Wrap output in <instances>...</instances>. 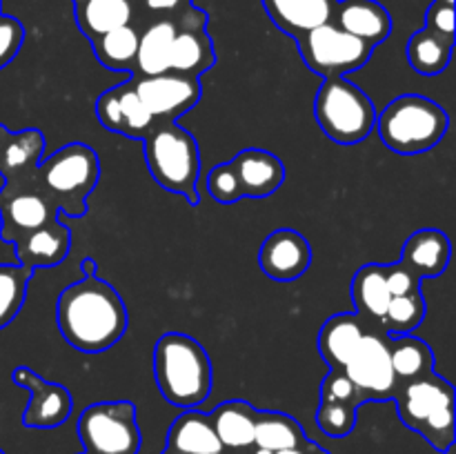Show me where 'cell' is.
<instances>
[{
    "instance_id": "obj_46",
    "label": "cell",
    "mask_w": 456,
    "mask_h": 454,
    "mask_svg": "<svg viewBox=\"0 0 456 454\" xmlns=\"http://www.w3.org/2000/svg\"><path fill=\"white\" fill-rule=\"evenodd\" d=\"M249 450V448H248ZM248 450H243V454H248ZM232 454H239V452H232Z\"/></svg>"
},
{
    "instance_id": "obj_34",
    "label": "cell",
    "mask_w": 456,
    "mask_h": 454,
    "mask_svg": "<svg viewBox=\"0 0 456 454\" xmlns=\"http://www.w3.org/2000/svg\"><path fill=\"white\" fill-rule=\"evenodd\" d=\"M34 272L22 265L0 263V329L20 314Z\"/></svg>"
},
{
    "instance_id": "obj_23",
    "label": "cell",
    "mask_w": 456,
    "mask_h": 454,
    "mask_svg": "<svg viewBox=\"0 0 456 454\" xmlns=\"http://www.w3.org/2000/svg\"><path fill=\"white\" fill-rule=\"evenodd\" d=\"M256 412L248 401H225L216 405L209 414L214 432L227 452H243L254 445V427H256Z\"/></svg>"
},
{
    "instance_id": "obj_38",
    "label": "cell",
    "mask_w": 456,
    "mask_h": 454,
    "mask_svg": "<svg viewBox=\"0 0 456 454\" xmlns=\"http://www.w3.org/2000/svg\"><path fill=\"white\" fill-rule=\"evenodd\" d=\"M25 40V27L18 18L0 13V69L18 56Z\"/></svg>"
},
{
    "instance_id": "obj_30",
    "label": "cell",
    "mask_w": 456,
    "mask_h": 454,
    "mask_svg": "<svg viewBox=\"0 0 456 454\" xmlns=\"http://www.w3.org/2000/svg\"><path fill=\"white\" fill-rule=\"evenodd\" d=\"M94 56L98 58L102 67L111 71H129L136 69V52H138V31L132 25L116 27L107 34L96 36L92 40Z\"/></svg>"
},
{
    "instance_id": "obj_14",
    "label": "cell",
    "mask_w": 456,
    "mask_h": 454,
    "mask_svg": "<svg viewBox=\"0 0 456 454\" xmlns=\"http://www.w3.org/2000/svg\"><path fill=\"white\" fill-rule=\"evenodd\" d=\"M96 118L105 129L114 134H123L132 141H142L147 132L156 125L141 96L134 89L132 78L110 87L96 98Z\"/></svg>"
},
{
    "instance_id": "obj_8",
    "label": "cell",
    "mask_w": 456,
    "mask_h": 454,
    "mask_svg": "<svg viewBox=\"0 0 456 454\" xmlns=\"http://www.w3.org/2000/svg\"><path fill=\"white\" fill-rule=\"evenodd\" d=\"M76 432L87 454H138L141 427L132 401H101L83 409Z\"/></svg>"
},
{
    "instance_id": "obj_42",
    "label": "cell",
    "mask_w": 456,
    "mask_h": 454,
    "mask_svg": "<svg viewBox=\"0 0 456 454\" xmlns=\"http://www.w3.org/2000/svg\"><path fill=\"white\" fill-rule=\"evenodd\" d=\"M151 12H178L185 0H142Z\"/></svg>"
},
{
    "instance_id": "obj_22",
    "label": "cell",
    "mask_w": 456,
    "mask_h": 454,
    "mask_svg": "<svg viewBox=\"0 0 456 454\" xmlns=\"http://www.w3.org/2000/svg\"><path fill=\"white\" fill-rule=\"evenodd\" d=\"M368 332L365 320L356 312H341V314L330 316L319 329V352L330 369H343V365L354 354L361 338Z\"/></svg>"
},
{
    "instance_id": "obj_35",
    "label": "cell",
    "mask_w": 456,
    "mask_h": 454,
    "mask_svg": "<svg viewBox=\"0 0 456 454\" xmlns=\"http://www.w3.org/2000/svg\"><path fill=\"white\" fill-rule=\"evenodd\" d=\"M356 417H359V405L346 403V401L321 399L316 423H319L323 434L332 436V439H343V436L354 432Z\"/></svg>"
},
{
    "instance_id": "obj_24",
    "label": "cell",
    "mask_w": 456,
    "mask_h": 454,
    "mask_svg": "<svg viewBox=\"0 0 456 454\" xmlns=\"http://www.w3.org/2000/svg\"><path fill=\"white\" fill-rule=\"evenodd\" d=\"M167 450L183 454H216L223 452V445L214 432L209 414L199 409H185L176 421L169 426Z\"/></svg>"
},
{
    "instance_id": "obj_1",
    "label": "cell",
    "mask_w": 456,
    "mask_h": 454,
    "mask_svg": "<svg viewBox=\"0 0 456 454\" xmlns=\"http://www.w3.org/2000/svg\"><path fill=\"white\" fill-rule=\"evenodd\" d=\"M61 336L83 354H101L125 336L129 325L123 296L101 276H83L58 294Z\"/></svg>"
},
{
    "instance_id": "obj_40",
    "label": "cell",
    "mask_w": 456,
    "mask_h": 454,
    "mask_svg": "<svg viewBox=\"0 0 456 454\" xmlns=\"http://www.w3.org/2000/svg\"><path fill=\"white\" fill-rule=\"evenodd\" d=\"M383 274H386V285L390 296H401V294L414 292L421 289V280L417 276L410 274L401 263H392V265H383Z\"/></svg>"
},
{
    "instance_id": "obj_27",
    "label": "cell",
    "mask_w": 456,
    "mask_h": 454,
    "mask_svg": "<svg viewBox=\"0 0 456 454\" xmlns=\"http://www.w3.org/2000/svg\"><path fill=\"white\" fill-rule=\"evenodd\" d=\"M307 434L301 423L285 412L274 409H258L256 427H254V448L267 450V452H281V450L297 448L305 443Z\"/></svg>"
},
{
    "instance_id": "obj_5",
    "label": "cell",
    "mask_w": 456,
    "mask_h": 454,
    "mask_svg": "<svg viewBox=\"0 0 456 454\" xmlns=\"http://www.w3.org/2000/svg\"><path fill=\"white\" fill-rule=\"evenodd\" d=\"M101 178L98 154L85 142H69L43 158L36 167L34 181L43 194L52 199L58 214L80 218L87 214V199Z\"/></svg>"
},
{
    "instance_id": "obj_45",
    "label": "cell",
    "mask_w": 456,
    "mask_h": 454,
    "mask_svg": "<svg viewBox=\"0 0 456 454\" xmlns=\"http://www.w3.org/2000/svg\"><path fill=\"white\" fill-rule=\"evenodd\" d=\"M441 3H448V4H454V0H441Z\"/></svg>"
},
{
    "instance_id": "obj_13",
    "label": "cell",
    "mask_w": 456,
    "mask_h": 454,
    "mask_svg": "<svg viewBox=\"0 0 456 454\" xmlns=\"http://www.w3.org/2000/svg\"><path fill=\"white\" fill-rule=\"evenodd\" d=\"M13 383L31 394L25 412H22V426L31 430H53L62 426L74 412V399L69 390L61 383L45 381L40 374L27 365H18L12 374Z\"/></svg>"
},
{
    "instance_id": "obj_28",
    "label": "cell",
    "mask_w": 456,
    "mask_h": 454,
    "mask_svg": "<svg viewBox=\"0 0 456 454\" xmlns=\"http://www.w3.org/2000/svg\"><path fill=\"white\" fill-rule=\"evenodd\" d=\"M352 298H354L356 314L361 319L377 320L381 323L383 314L390 303V292L386 285V274H383V265L379 263H368L361 267L352 279Z\"/></svg>"
},
{
    "instance_id": "obj_15",
    "label": "cell",
    "mask_w": 456,
    "mask_h": 454,
    "mask_svg": "<svg viewBox=\"0 0 456 454\" xmlns=\"http://www.w3.org/2000/svg\"><path fill=\"white\" fill-rule=\"evenodd\" d=\"M312 263V247L303 234L289 227L272 231L258 249V267L276 283L301 279Z\"/></svg>"
},
{
    "instance_id": "obj_11",
    "label": "cell",
    "mask_w": 456,
    "mask_h": 454,
    "mask_svg": "<svg viewBox=\"0 0 456 454\" xmlns=\"http://www.w3.org/2000/svg\"><path fill=\"white\" fill-rule=\"evenodd\" d=\"M56 218H61L56 205L38 190L34 178L0 190V239L4 243H13Z\"/></svg>"
},
{
    "instance_id": "obj_19",
    "label": "cell",
    "mask_w": 456,
    "mask_h": 454,
    "mask_svg": "<svg viewBox=\"0 0 456 454\" xmlns=\"http://www.w3.org/2000/svg\"><path fill=\"white\" fill-rule=\"evenodd\" d=\"M450 256H452V245L448 236L441 230L426 227L408 236L399 263L423 283L426 279H436L444 274L448 270Z\"/></svg>"
},
{
    "instance_id": "obj_18",
    "label": "cell",
    "mask_w": 456,
    "mask_h": 454,
    "mask_svg": "<svg viewBox=\"0 0 456 454\" xmlns=\"http://www.w3.org/2000/svg\"><path fill=\"white\" fill-rule=\"evenodd\" d=\"M18 265L36 272L38 267H56L69 256L71 231L61 218L13 240Z\"/></svg>"
},
{
    "instance_id": "obj_31",
    "label": "cell",
    "mask_w": 456,
    "mask_h": 454,
    "mask_svg": "<svg viewBox=\"0 0 456 454\" xmlns=\"http://www.w3.org/2000/svg\"><path fill=\"white\" fill-rule=\"evenodd\" d=\"M390 361L399 385L435 372V354L430 345L410 334L390 338Z\"/></svg>"
},
{
    "instance_id": "obj_47",
    "label": "cell",
    "mask_w": 456,
    "mask_h": 454,
    "mask_svg": "<svg viewBox=\"0 0 456 454\" xmlns=\"http://www.w3.org/2000/svg\"><path fill=\"white\" fill-rule=\"evenodd\" d=\"M0 454H4V452H3V450H0Z\"/></svg>"
},
{
    "instance_id": "obj_48",
    "label": "cell",
    "mask_w": 456,
    "mask_h": 454,
    "mask_svg": "<svg viewBox=\"0 0 456 454\" xmlns=\"http://www.w3.org/2000/svg\"><path fill=\"white\" fill-rule=\"evenodd\" d=\"M74 3H78V0H74Z\"/></svg>"
},
{
    "instance_id": "obj_37",
    "label": "cell",
    "mask_w": 456,
    "mask_h": 454,
    "mask_svg": "<svg viewBox=\"0 0 456 454\" xmlns=\"http://www.w3.org/2000/svg\"><path fill=\"white\" fill-rule=\"evenodd\" d=\"M321 399H330V401H346V403L352 405H363V396L359 394L354 383L350 381L343 369H330L325 374L323 383H321Z\"/></svg>"
},
{
    "instance_id": "obj_33",
    "label": "cell",
    "mask_w": 456,
    "mask_h": 454,
    "mask_svg": "<svg viewBox=\"0 0 456 454\" xmlns=\"http://www.w3.org/2000/svg\"><path fill=\"white\" fill-rule=\"evenodd\" d=\"M423 319H426V298L421 289H414V292L390 298L381 325L390 334V338H396L414 332L423 323Z\"/></svg>"
},
{
    "instance_id": "obj_7",
    "label": "cell",
    "mask_w": 456,
    "mask_h": 454,
    "mask_svg": "<svg viewBox=\"0 0 456 454\" xmlns=\"http://www.w3.org/2000/svg\"><path fill=\"white\" fill-rule=\"evenodd\" d=\"M314 116L325 136L337 145H359L377 125L372 98L347 78H323L316 92Z\"/></svg>"
},
{
    "instance_id": "obj_36",
    "label": "cell",
    "mask_w": 456,
    "mask_h": 454,
    "mask_svg": "<svg viewBox=\"0 0 456 454\" xmlns=\"http://www.w3.org/2000/svg\"><path fill=\"white\" fill-rule=\"evenodd\" d=\"M208 191L221 205H232L243 199L239 178H236L230 163H221L216 167H212V172L208 174Z\"/></svg>"
},
{
    "instance_id": "obj_41",
    "label": "cell",
    "mask_w": 456,
    "mask_h": 454,
    "mask_svg": "<svg viewBox=\"0 0 456 454\" xmlns=\"http://www.w3.org/2000/svg\"><path fill=\"white\" fill-rule=\"evenodd\" d=\"M274 454H330L328 450L321 448L319 443H314V441L307 439L305 443L297 445V448H289V450H281V452H274Z\"/></svg>"
},
{
    "instance_id": "obj_12",
    "label": "cell",
    "mask_w": 456,
    "mask_h": 454,
    "mask_svg": "<svg viewBox=\"0 0 456 454\" xmlns=\"http://www.w3.org/2000/svg\"><path fill=\"white\" fill-rule=\"evenodd\" d=\"M136 93L156 123L176 120L185 111L194 109L203 96L199 78L167 71L160 76H132Z\"/></svg>"
},
{
    "instance_id": "obj_26",
    "label": "cell",
    "mask_w": 456,
    "mask_h": 454,
    "mask_svg": "<svg viewBox=\"0 0 456 454\" xmlns=\"http://www.w3.org/2000/svg\"><path fill=\"white\" fill-rule=\"evenodd\" d=\"M176 25L169 18L151 22L142 34H138L136 69L132 76H160L169 71V52H172Z\"/></svg>"
},
{
    "instance_id": "obj_20",
    "label": "cell",
    "mask_w": 456,
    "mask_h": 454,
    "mask_svg": "<svg viewBox=\"0 0 456 454\" xmlns=\"http://www.w3.org/2000/svg\"><path fill=\"white\" fill-rule=\"evenodd\" d=\"M332 22L363 43L381 45L392 34V16L377 0H337Z\"/></svg>"
},
{
    "instance_id": "obj_44",
    "label": "cell",
    "mask_w": 456,
    "mask_h": 454,
    "mask_svg": "<svg viewBox=\"0 0 456 454\" xmlns=\"http://www.w3.org/2000/svg\"><path fill=\"white\" fill-rule=\"evenodd\" d=\"M160 454H183V452H174V450H167V448H165L163 452H160Z\"/></svg>"
},
{
    "instance_id": "obj_32",
    "label": "cell",
    "mask_w": 456,
    "mask_h": 454,
    "mask_svg": "<svg viewBox=\"0 0 456 454\" xmlns=\"http://www.w3.org/2000/svg\"><path fill=\"white\" fill-rule=\"evenodd\" d=\"M454 40L426 29L412 34L408 43V61L412 69L421 76H436L445 71L452 61Z\"/></svg>"
},
{
    "instance_id": "obj_6",
    "label": "cell",
    "mask_w": 456,
    "mask_h": 454,
    "mask_svg": "<svg viewBox=\"0 0 456 454\" xmlns=\"http://www.w3.org/2000/svg\"><path fill=\"white\" fill-rule=\"evenodd\" d=\"M450 118L444 107L421 93H403L377 114L374 129L395 154L412 156L430 151L448 134Z\"/></svg>"
},
{
    "instance_id": "obj_49",
    "label": "cell",
    "mask_w": 456,
    "mask_h": 454,
    "mask_svg": "<svg viewBox=\"0 0 456 454\" xmlns=\"http://www.w3.org/2000/svg\"><path fill=\"white\" fill-rule=\"evenodd\" d=\"M83 454H87V452H83Z\"/></svg>"
},
{
    "instance_id": "obj_21",
    "label": "cell",
    "mask_w": 456,
    "mask_h": 454,
    "mask_svg": "<svg viewBox=\"0 0 456 454\" xmlns=\"http://www.w3.org/2000/svg\"><path fill=\"white\" fill-rule=\"evenodd\" d=\"M263 7L283 34L298 40L307 31L332 22L337 0H263Z\"/></svg>"
},
{
    "instance_id": "obj_39",
    "label": "cell",
    "mask_w": 456,
    "mask_h": 454,
    "mask_svg": "<svg viewBox=\"0 0 456 454\" xmlns=\"http://www.w3.org/2000/svg\"><path fill=\"white\" fill-rule=\"evenodd\" d=\"M426 29L435 31V34H439V36H445V38L456 40V36H454V4L435 0V3L428 7Z\"/></svg>"
},
{
    "instance_id": "obj_25",
    "label": "cell",
    "mask_w": 456,
    "mask_h": 454,
    "mask_svg": "<svg viewBox=\"0 0 456 454\" xmlns=\"http://www.w3.org/2000/svg\"><path fill=\"white\" fill-rule=\"evenodd\" d=\"M216 65L212 38L205 29L176 31L169 52V71L178 76L200 78V74Z\"/></svg>"
},
{
    "instance_id": "obj_16",
    "label": "cell",
    "mask_w": 456,
    "mask_h": 454,
    "mask_svg": "<svg viewBox=\"0 0 456 454\" xmlns=\"http://www.w3.org/2000/svg\"><path fill=\"white\" fill-rule=\"evenodd\" d=\"M45 158V134L29 127L12 132L0 123V176L4 185H20L34 178Z\"/></svg>"
},
{
    "instance_id": "obj_17",
    "label": "cell",
    "mask_w": 456,
    "mask_h": 454,
    "mask_svg": "<svg viewBox=\"0 0 456 454\" xmlns=\"http://www.w3.org/2000/svg\"><path fill=\"white\" fill-rule=\"evenodd\" d=\"M243 199H267L285 182V165L261 147H248L230 160Z\"/></svg>"
},
{
    "instance_id": "obj_9",
    "label": "cell",
    "mask_w": 456,
    "mask_h": 454,
    "mask_svg": "<svg viewBox=\"0 0 456 454\" xmlns=\"http://www.w3.org/2000/svg\"><path fill=\"white\" fill-rule=\"evenodd\" d=\"M297 43L307 69L321 78H346L347 74L368 65L374 52L372 45L338 29L334 22L307 31Z\"/></svg>"
},
{
    "instance_id": "obj_29",
    "label": "cell",
    "mask_w": 456,
    "mask_h": 454,
    "mask_svg": "<svg viewBox=\"0 0 456 454\" xmlns=\"http://www.w3.org/2000/svg\"><path fill=\"white\" fill-rule=\"evenodd\" d=\"M132 16L134 7L129 0H78L76 3V22L89 40L116 27L129 25Z\"/></svg>"
},
{
    "instance_id": "obj_43",
    "label": "cell",
    "mask_w": 456,
    "mask_h": 454,
    "mask_svg": "<svg viewBox=\"0 0 456 454\" xmlns=\"http://www.w3.org/2000/svg\"><path fill=\"white\" fill-rule=\"evenodd\" d=\"M80 272H83V276H98L96 274V261H94L92 256L83 258V263H80Z\"/></svg>"
},
{
    "instance_id": "obj_4",
    "label": "cell",
    "mask_w": 456,
    "mask_h": 454,
    "mask_svg": "<svg viewBox=\"0 0 456 454\" xmlns=\"http://www.w3.org/2000/svg\"><path fill=\"white\" fill-rule=\"evenodd\" d=\"M142 151L150 176L165 191L183 196L190 205H199L200 151L194 134L183 129L176 120L156 123L142 136Z\"/></svg>"
},
{
    "instance_id": "obj_2",
    "label": "cell",
    "mask_w": 456,
    "mask_h": 454,
    "mask_svg": "<svg viewBox=\"0 0 456 454\" xmlns=\"http://www.w3.org/2000/svg\"><path fill=\"white\" fill-rule=\"evenodd\" d=\"M154 378L167 403L194 409L212 394V361L194 336L167 332L156 341Z\"/></svg>"
},
{
    "instance_id": "obj_3",
    "label": "cell",
    "mask_w": 456,
    "mask_h": 454,
    "mask_svg": "<svg viewBox=\"0 0 456 454\" xmlns=\"http://www.w3.org/2000/svg\"><path fill=\"white\" fill-rule=\"evenodd\" d=\"M401 423L421 434L436 452L452 450L454 426V387L448 378L430 372L428 377L401 383L395 399Z\"/></svg>"
},
{
    "instance_id": "obj_10",
    "label": "cell",
    "mask_w": 456,
    "mask_h": 454,
    "mask_svg": "<svg viewBox=\"0 0 456 454\" xmlns=\"http://www.w3.org/2000/svg\"><path fill=\"white\" fill-rule=\"evenodd\" d=\"M343 372L350 377L363 401H392L399 390L390 361V338L377 332H368L361 338L354 354L343 365Z\"/></svg>"
}]
</instances>
